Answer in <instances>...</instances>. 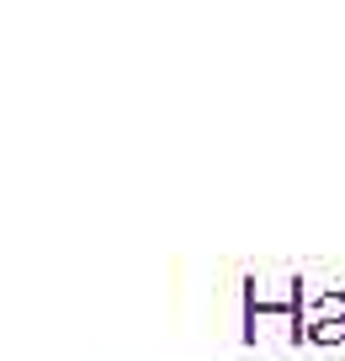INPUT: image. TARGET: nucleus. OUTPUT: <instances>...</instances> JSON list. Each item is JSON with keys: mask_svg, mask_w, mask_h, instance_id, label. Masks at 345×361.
Returning <instances> with one entry per match:
<instances>
[{"mask_svg": "<svg viewBox=\"0 0 345 361\" xmlns=\"http://www.w3.org/2000/svg\"><path fill=\"white\" fill-rule=\"evenodd\" d=\"M319 324H345V293L308 298V308H303V329H319Z\"/></svg>", "mask_w": 345, "mask_h": 361, "instance_id": "2", "label": "nucleus"}, {"mask_svg": "<svg viewBox=\"0 0 345 361\" xmlns=\"http://www.w3.org/2000/svg\"><path fill=\"white\" fill-rule=\"evenodd\" d=\"M303 308H308L303 282H292V298H287V303H260V298H255V282H250V298H245V340H250V345H255V340H266L271 324L287 329V340H308V329H303Z\"/></svg>", "mask_w": 345, "mask_h": 361, "instance_id": "1", "label": "nucleus"}, {"mask_svg": "<svg viewBox=\"0 0 345 361\" xmlns=\"http://www.w3.org/2000/svg\"><path fill=\"white\" fill-rule=\"evenodd\" d=\"M308 340L313 345H345V324H319V329H308Z\"/></svg>", "mask_w": 345, "mask_h": 361, "instance_id": "3", "label": "nucleus"}]
</instances>
